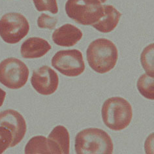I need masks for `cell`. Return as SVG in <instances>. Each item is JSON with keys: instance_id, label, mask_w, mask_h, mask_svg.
Segmentation results:
<instances>
[{"instance_id": "cell-6", "label": "cell", "mask_w": 154, "mask_h": 154, "mask_svg": "<svg viewBox=\"0 0 154 154\" xmlns=\"http://www.w3.org/2000/svg\"><path fill=\"white\" fill-rule=\"evenodd\" d=\"M29 31V22L20 13H9L0 19V37L7 43H18L28 35Z\"/></svg>"}, {"instance_id": "cell-17", "label": "cell", "mask_w": 154, "mask_h": 154, "mask_svg": "<svg viewBox=\"0 0 154 154\" xmlns=\"http://www.w3.org/2000/svg\"><path fill=\"white\" fill-rule=\"evenodd\" d=\"M13 142V133L4 126L0 125V154L11 147Z\"/></svg>"}, {"instance_id": "cell-13", "label": "cell", "mask_w": 154, "mask_h": 154, "mask_svg": "<svg viewBox=\"0 0 154 154\" xmlns=\"http://www.w3.org/2000/svg\"><path fill=\"white\" fill-rule=\"evenodd\" d=\"M103 17L92 26L101 33H109L116 28L122 14L112 5H103Z\"/></svg>"}, {"instance_id": "cell-9", "label": "cell", "mask_w": 154, "mask_h": 154, "mask_svg": "<svg viewBox=\"0 0 154 154\" xmlns=\"http://www.w3.org/2000/svg\"><path fill=\"white\" fill-rule=\"evenodd\" d=\"M0 125L8 128L13 133V142L11 147L18 144L26 133V122L18 112L8 109L0 112Z\"/></svg>"}, {"instance_id": "cell-10", "label": "cell", "mask_w": 154, "mask_h": 154, "mask_svg": "<svg viewBox=\"0 0 154 154\" xmlns=\"http://www.w3.org/2000/svg\"><path fill=\"white\" fill-rule=\"evenodd\" d=\"M48 144L51 154H69L70 137L67 129L63 125H57L49 134Z\"/></svg>"}, {"instance_id": "cell-2", "label": "cell", "mask_w": 154, "mask_h": 154, "mask_svg": "<svg viewBox=\"0 0 154 154\" xmlns=\"http://www.w3.org/2000/svg\"><path fill=\"white\" fill-rule=\"evenodd\" d=\"M77 154H112L114 145L109 134L98 128H88L80 131L75 137Z\"/></svg>"}, {"instance_id": "cell-7", "label": "cell", "mask_w": 154, "mask_h": 154, "mask_svg": "<svg viewBox=\"0 0 154 154\" xmlns=\"http://www.w3.org/2000/svg\"><path fill=\"white\" fill-rule=\"evenodd\" d=\"M52 65L67 76H78L85 70L82 52L79 50H65L57 52L52 59Z\"/></svg>"}, {"instance_id": "cell-18", "label": "cell", "mask_w": 154, "mask_h": 154, "mask_svg": "<svg viewBox=\"0 0 154 154\" xmlns=\"http://www.w3.org/2000/svg\"><path fill=\"white\" fill-rule=\"evenodd\" d=\"M36 9L42 11H49L52 14L58 12V7L56 0H33Z\"/></svg>"}, {"instance_id": "cell-15", "label": "cell", "mask_w": 154, "mask_h": 154, "mask_svg": "<svg viewBox=\"0 0 154 154\" xmlns=\"http://www.w3.org/2000/svg\"><path fill=\"white\" fill-rule=\"evenodd\" d=\"M137 89L140 94L146 99H154V79L148 74L142 75L138 79L137 84Z\"/></svg>"}, {"instance_id": "cell-20", "label": "cell", "mask_w": 154, "mask_h": 154, "mask_svg": "<svg viewBox=\"0 0 154 154\" xmlns=\"http://www.w3.org/2000/svg\"><path fill=\"white\" fill-rule=\"evenodd\" d=\"M5 97L6 92L4 90H3L2 88H0V107L3 105V103H4Z\"/></svg>"}, {"instance_id": "cell-16", "label": "cell", "mask_w": 154, "mask_h": 154, "mask_svg": "<svg viewBox=\"0 0 154 154\" xmlns=\"http://www.w3.org/2000/svg\"><path fill=\"white\" fill-rule=\"evenodd\" d=\"M140 61L146 74L153 77V43L144 49L140 56Z\"/></svg>"}, {"instance_id": "cell-1", "label": "cell", "mask_w": 154, "mask_h": 154, "mask_svg": "<svg viewBox=\"0 0 154 154\" xmlns=\"http://www.w3.org/2000/svg\"><path fill=\"white\" fill-rule=\"evenodd\" d=\"M86 56L90 67L95 72L104 74L115 67L118 58V52L111 41L100 38L90 44Z\"/></svg>"}, {"instance_id": "cell-8", "label": "cell", "mask_w": 154, "mask_h": 154, "mask_svg": "<svg viewBox=\"0 0 154 154\" xmlns=\"http://www.w3.org/2000/svg\"><path fill=\"white\" fill-rule=\"evenodd\" d=\"M31 83L35 90L43 95L53 94L59 85L57 73L47 65H44L33 72Z\"/></svg>"}, {"instance_id": "cell-3", "label": "cell", "mask_w": 154, "mask_h": 154, "mask_svg": "<svg viewBox=\"0 0 154 154\" xmlns=\"http://www.w3.org/2000/svg\"><path fill=\"white\" fill-rule=\"evenodd\" d=\"M101 115L104 124L107 128L119 131L128 128L131 122L132 106L124 98L111 97L103 103Z\"/></svg>"}, {"instance_id": "cell-14", "label": "cell", "mask_w": 154, "mask_h": 154, "mask_svg": "<svg viewBox=\"0 0 154 154\" xmlns=\"http://www.w3.org/2000/svg\"><path fill=\"white\" fill-rule=\"evenodd\" d=\"M24 153L26 154L51 153L48 147L47 138L40 135L32 138L26 146Z\"/></svg>"}, {"instance_id": "cell-4", "label": "cell", "mask_w": 154, "mask_h": 154, "mask_svg": "<svg viewBox=\"0 0 154 154\" xmlns=\"http://www.w3.org/2000/svg\"><path fill=\"white\" fill-rule=\"evenodd\" d=\"M65 9L69 18L84 26H92L104 15L103 5L99 0H68Z\"/></svg>"}, {"instance_id": "cell-12", "label": "cell", "mask_w": 154, "mask_h": 154, "mask_svg": "<svg viewBox=\"0 0 154 154\" xmlns=\"http://www.w3.org/2000/svg\"><path fill=\"white\" fill-rule=\"evenodd\" d=\"M51 49L47 41L40 37H30L22 43L20 48L22 56L26 59L39 58L47 54Z\"/></svg>"}, {"instance_id": "cell-19", "label": "cell", "mask_w": 154, "mask_h": 154, "mask_svg": "<svg viewBox=\"0 0 154 154\" xmlns=\"http://www.w3.org/2000/svg\"><path fill=\"white\" fill-rule=\"evenodd\" d=\"M57 23V18L56 17H51L47 14H42L38 18L37 25L38 28L41 29H53L56 28Z\"/></svg>"}, {"instance_id": "cell-5", "label": "cell", "mask_w": 154, "mask_h": 154, "mask_svg": "<svg viewBox=\"0 0 154 154\" xmlns=\"http://www.w3.org/2000/svg\"><path fill=\"white\" fill-rule=\"evenodd\" d=\"M29 71L20 60L9 57L0 63V82L9 89H20L28 82Z\"/></svg>"}, {"instance_id": "cell-11", "label": "cell", "mask_w": 154, "mask_h": 154, "mask_svg": "<svg viewBox=\"0 0 154 154\" xmlns=\"http://www.w3.org/2000/svg\"><path fill=\"white\" fill-rule=\"evenodd\" d=\"M83 33L75 26L66 24L56 29L52 34L54 43L60 47H71L81 40Z\"/></svg>"}, {"instance_id": "cell-21", "label": "cell", "mask_w": 154, "mask_h": 154, "mask_svg": "<svg viewBox=\"0 0 154 154\" xmlns=\"http://www.w3.org/2000/svg\"><path fill=\"white\" fill-rule=\"evenodd\" d=\"M99 1L100 2V3H103L106 2V0H99Z\"/></svg>"}]
</instances>
